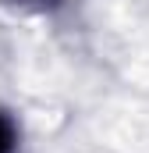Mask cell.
I'll return each mask as SVG.
<instances>
[{
	"label": "cell",
	"instance_id": "cell-2",
	"mask_svg": "<svg viewBox=\"0 0 149 153\" xmlns=\"http://www.w3.org/2000/svg\"><path fill=\"white\" fill-rule=\"evenodd\" d=\"M25 4H46V0H25Z\"/></svg>",
	"mask_w": 149,
	"mask_h": 153
},
{
	"label": "cell",
	"instance_id": "cell-1",
	"mask_svg": "<svg viewBox=\"0 0 149 153\" xmlns=\"http://www.w3.org/2000/svg\"><path fill=\"white\" fill-rule=\"evenodd\" d=\"M0 153H18V125L7 111H0Z\"/></svg>",
	"mask_w": 149,
	"mask_h": 153
}]
</instances>
